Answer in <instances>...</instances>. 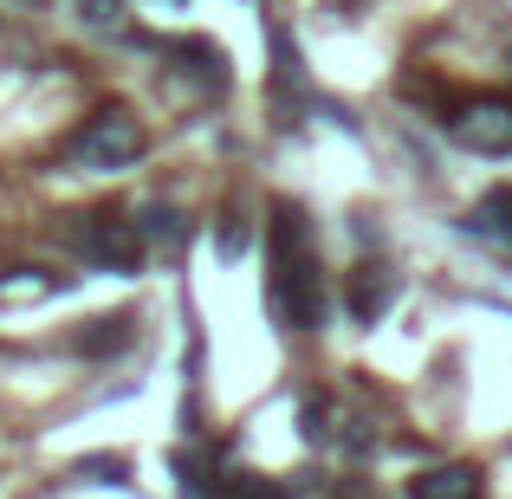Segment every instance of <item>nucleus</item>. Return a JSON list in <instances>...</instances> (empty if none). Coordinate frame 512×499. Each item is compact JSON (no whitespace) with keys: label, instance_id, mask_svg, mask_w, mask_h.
<instances>
[{"label":"nucleus","instance_id":"423d86ee","mask_svg":"<svg viewBox=\"0 0 512 499\" xmlns=\"http://www.w3.org/2000/svg\"><path fill=\"white\" fill-rule=\"evenodd\" d=\"M389 299H396V279H389L383 266H357V279H350V318L370 325V318L389 312Z\"/></svg>","mask_w":512,"mask_h":499},{"label":"nucleus","instance_id":"7ed1b4c3","mask_svg":"<svg viewBox=\"0 0 512 499\" xmlns=\"http://www.w3.org/2000/svg\"><path fill=\"white\" fill-rule=\"evenodd\" d=\"M72 247L85 253V260L98 266H117V273H130V266L143 260V227L130 221V214H85V221L72 227Z\"/></svg>","mask_w":512,"mask_h":499},{"label":"nucleus","instance_id":"6e6552de","mask_svg":"<svg viewBox=\"0 0 512 499\" xmlns=\"http://www.w3.org/2000/svg\"><path fill=\"white\" fill-rule=\"evenodd\" d=\"M137 227H143V240H163V247H182V214H175V208H163V201H150Z\"/></svg>","mask_w":512,"mask_h":499},{"label":"nucleus","instance_id":"20e7f679","mask_svg":"<svg viewBox=\"0 0 512 499\" xmlns=\"http://www.w3.org/2000/svg\"><path fill=\"white\" fill-rule=\"evenodd\" d=\"M454 137L474 156H512V98H474L454 117Z\"/></svg>","mask_w":512,"mask_h":499},{"label":"nucleus","instance_id":"1a4fd4ad","mask_svg":"<svg viewBox=\"0 0 512 499\" xmlns=\"http://www.w3.org/2000/svg\"><path fill=\"white\" fill-rule=\"evenodd\" d=\"M52 286H59V279H46V273H33V266H26L20 279H0V305H33V299H46Z\"/></svg>","mask_w":512,"mask_h":499},{"label":"nucleus","instance_id":"f257e3e1","mask_svg":"<svg viewBox=\"0 0 512 499\" xmlns=\"http://www.w3.org/2000/svg\"><path fill=\"white\" fill-rule=\"evenodd\" d=\"M266 305L279 312L286 331L325 325V266H318V247H312V234H305L299 208L273 214V286H266Z\"/></svg>","mask_w":512,"mask_h":499},{"label":"nucleus","instance_id":"0eeeda50","mask_svg":"<svg viewBox=\"0 0 512 499\" xmlns=\"http://www.w3.org/2000/svg\"><path fill=\"white\" fill-rule=\"evenodd\" d=\"M467 234H480V240H500V247H512V188H493V195L480 201L474 214H467Z\"/></svg>","mask_w":512,"mask_h":499},{"label":"nucleus","instance_id":"9d476101","mask_svg":"<svg viewBox=\"0 0 512 499\" xmlns=\"http://www.w3.org/2000/svg\"><path fill=\"white\" fill-rule=\"evenodd\" d=\"M85 26L91 33H124V0H85Z\"/></svg>","mask_w":512,"mask_h":499},{"label":"nucleus","instance_id":"39448f33","mask_svg":"<svg viewBox=\"0 0 512 499\" xmlns=\"http://www.w3.org/2000/svg\"><path fill=\"white\" fill-rule=\"evenodd\" d=\"M409 499H480V467H467V461L428 467V474L409 480Z\"/></svg>","mask_w":512,"mask_h":499},{"label":"nucleus","instance_id":"f03ea898","mask_svg":"<svg viewBox=\"0 0 512 499\" xmlns=\"http://www.w3.org/2000/svg\"><path fill=\"white\" fill-rule=\"evenodd\" d=\"M150 150V130L124 111V104H104V111L85 117V130L72 137V163L78 169H130Z\"/></svg>","mask_w":512,"mask_h":499},{"label":"nucleus","instance_id":"9b49d317","mask_svg":"<svg viewBox=\"0 0 512 499\" xmlns=\"http://www.w3.org/2000/svg\"><path fill=\"white\" fill-rule=\"evenodd\" d=\"M72 474H98V480H124L130 474V461L124 454H91V461H78Z\"/></svg>","mask_w":512,"mask_h":499}]
</instances>
